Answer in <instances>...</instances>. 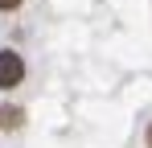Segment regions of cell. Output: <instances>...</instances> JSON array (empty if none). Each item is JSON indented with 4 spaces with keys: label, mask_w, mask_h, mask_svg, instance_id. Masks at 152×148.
<instances>
[{
    "label": "cell",
    "mask_w": 152,
    "mask_h": 148,
    "mask_svg": "<svg viewBox=\"0 0 152 148\" xmlns=\"http://www.w3.org/2000/svg\"><path fill=\"white\" fill-rule=\"evenodd\" d=\"M25 123V111L21 107H0V132H17Z\"/></svg>",
    "instance_id": "7a4b0ae2"
},
{
    "label": "cell",
    "mask_w": 152,
    "mask_h": 148,
    "mask_svg": "<svg viewBox=\"0 0 152 148\" xmlns=\"http://www.w3.org/2000/svg\"><path fill=\"white\" fill-rule=\"evenodd\" d=\"M148 148H152V127H148Z\"/></svg>",
    "instance_id": "277c9868"
},
{
    "label": "cell",
    "mask_w": 152,
    "mask_h": 148,
    "mask_svg": "<svg viewBox=\"0 0 152 148\" xmlns=\"http://www.w3.org/2000/svg\"><path fill=\"white\" fill-rule=\"evenodd\" d=\"M25 82V58L17 49H0V91H17Z\"/></svg>",
    "instance_id": "6da1fadb"
},
{
    "label": "cell",
    "mask_w": 152,
    "mask_h": 148,
    "mask_svg": "<svg viewBox=\"0 0 152 148\" xmlns=\"http://www.w3.org/2000/svg\"><path fill=\"white\" fill-rule=\"evenodd\" d=\"M21 4H25V0H0V12H17Z\"/></svg>",
    "instance_id": "3957f363"
}]
</instances>
